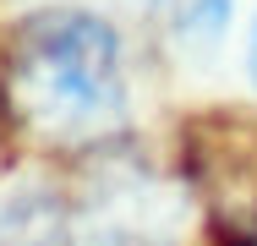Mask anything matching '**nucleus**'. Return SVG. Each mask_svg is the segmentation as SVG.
Instances as JSON below:
<instances>
[{
	"mask_svg": "<svg viewBox=\"0 0 257 246\" xmlns=\"http://www.w3.org/2000/svg\"><path fill=\"white\" fill-rule=\"evenodd\" d=\"M6 98L33 137L88 143L126 120L132 82L115 28L82 6H50L17 22L6 49Z\"/></svg>",
	"mask_w": 257,
	"mask_h": 246,
	"instance_id": "1",
	"label": "nucleus"
},
{
	"mask_svg": "<svg viewBox=\"0 0 257 246\" xmlns=\"http://www.w3.org/2000/svg\"><path fill=\"white\" fill-rule=\"evenodd\" d=\"M0 246H66V235H60V224H55L50 213L17 208V213L0 224Z\"/></svg>",
	"mask_w": 257,
	"mask_h": 246,
	"instance_id": "2",
	"label": "nucleus"
},
{
	"mask_svg": "<svg viewBox=\"0 0 257 246\" xmlns=\"http://www.w3.org/2000/svg\"><path fill=\"white\" fill-rule=\"evenodd\" d=\"M230 246H257V213L241 224V230H235V241H230Z\"/></svg>",
	"mask_w": 257,
	"mask_h": 246,
	"instance_id": "3",
	"label": "nucleus"
},
{
	"mask_svg": "<svg viewBox=\"0 0 257 246\" xmlns=\"http://www.w3.org/2000/svg\"><path fill=\"white\" fill-rule=\"evenodd\" d=\"M252 77H257V28H252Z\"/></svg>",
	"mask_w": 257,
	"mask_h": 246,
	"instance_id": "4",
	"label": "nucleus"
}]
</instances>
